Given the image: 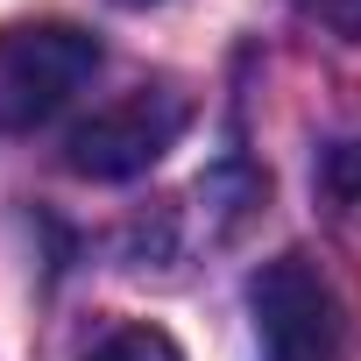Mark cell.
Listing matches in <instances>:
<instances>
[{
  "label": "cell",
  "mask_w": 361,
  "mask_h": 361,
  "mask_svg": "<svg viewBox=\"0 0 361 361\" xmlns=\"http://www.w3.org/2000/svg\"><path fill=\"white\" fill-rule=\"evenodd\" d=\"M92 71H99V43L78 22H22V29H0V135L43 128Z\"/></svg>",
  "instance_id": "obj_2"
},
{
  "label": "cell",
  "mask_w": 361,
  "mask_h": 361,
  "mask_svg": "<svg viewBox=\"0 0 361 361\" xmlns=\"http://www.w3.org/2000/svg\"><path fill=\"white\" fill-rule=\"evenodd\" d=\"M185 128H192V92L170 85V78H156V85L121 92V99L99 106L92 121H78L71 142H64V163H71L78 177L121 185V177H142Z\"/></svg>",
  "instance_id": "obj_1"
},
{
  "label": "cell",
  "mask_w": 361,
  "mask_h": 361,
  "mask_svg": "<svg viewBox=\"0 0 361 361\" xmlns=\"http://www.w3.org/2000/svg\"><path fill=\"white\" fill-rule=\"evenodd\" d=\"M319 185H326L333 199L361 206V135H354V142H333V149H326V163H319Z\"/></svg>",
  "instance_id": "obj_5"
},
{
  "label": "cell",
  "mask_w": 361,
  "mask_h": 361,
  "mask_svg": "<svg viewBox=\"0 0 361 361\" xmlns=\"http://www.w3.org/2000/svg\"><path fill=\"white\" fill-rule=\"evenodd\" d=\"M298 8H305L319 29H333V36L361 43V0H298Z\"/></svg>",
  "instance_id": "obj_6"
},
{
  "label": "cell",
  "mask_w": 361,
  "mask_h": 361,
  "mask_svg": "<svg viewBox=\"0 0 361 361\" xmlns=\"http://www.w3.org/2000/svg\"><path fill=\"white\" fill-rule=\"evenodd\" d=\"M262 361H347V319L312 255H276L248 283Z\"/></svg>",
  "instance_id": "obj_3"
},
{
  "label": "cell",
  "mask_w": 361,
  "mask_h": 361,
  "mask_svg": "<svg viewBox=\"0 0 361 361\" xmlns=\"http://www.w3.org/2000/svg\"><path fill=\"white\" fill-rule=\"evenodd\" d=\"M121 8H149V0H121Z\"/></svg>",
  "instance_id": "obj_7"
},
{
  "label": "cell",
  "mask_w": 361,
  "mask_h": 361,
  "mask_svg": "<svg viewBox=\"0 0 361 361\" xmlns=\"http://www.w3.org/2000/svg\"><path fill=\"white\" fill-rule=\"evenodd\" d=\"M85 361H185L177 354V340L163 333V326H128V333H114L99 354H85Z\"/></svg>",
  "instance_id": "obj_4"
}]
</instances>
